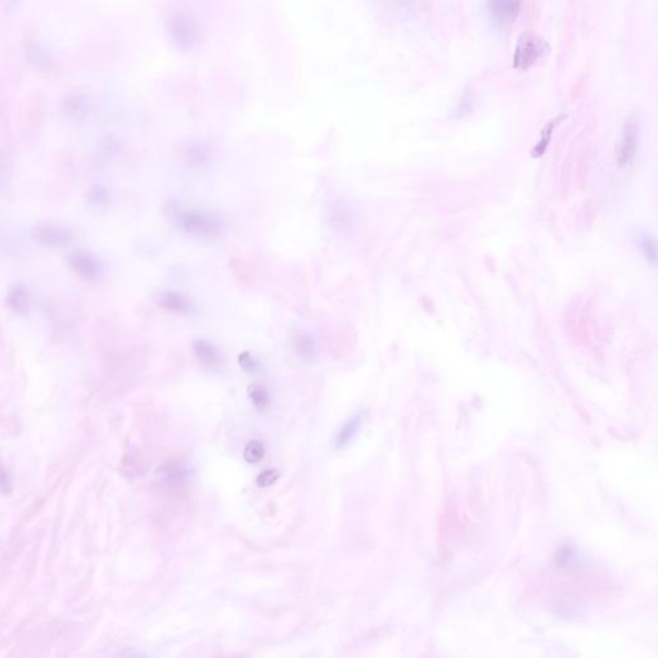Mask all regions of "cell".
Listing matches in <instances>:
<instances>
[{"label": "cell", "mask_w": 658, "mask_h": 658, "mask_svg": "<svg viewBox=\"0 0 658 658\" xmlns=\"http://www.w3.org/2000/svg\"><path fill=\"white\" fill-rule=\"evenodd\" d=\"M639 244H640L642 251L646 255L647 260H649L650 263H655L656 261V242H655V239H652L648 234H643V235L639 237Z\"/></svg>", "instance_id": "16"}, {"label": "cell", "mask_w": 658, "mask_h": 658, "mask_svg": "<svg viewBox=\"0 0 658 658\" xmlns=\"http://www.w3.org/2000/svg\"><path fill=\"white\" fill-rule=\"evenodd\" d=\"M174 219L185 232L200 237H213L220 231V220L209 213L179 209L174 213Z\"/></svg>", "instance_id": "2"}, {"label": "cell", "mask_w": 658, "mask_h": 658, "mask_svg": "<svg viewBox=\"0 0 658 658\" xmlns=\"http://www.w3.org/2000/svg\"><path fill=\"white\" fill-rule=\"evenodd\" d=\"M281 477V471L279 469H266L261 472L257 478H256V484L259 487H269L274 485Z\"/></svg>", "instance_id": "17"}, {"label": "cell", "mask_w": 658, "mask_h": 658, "mask_svg": "<svg viewBox=\"0 0 658 658\" xmlns=\"http://www.w3.org/2000/svg\"><path fill=\"white\" fill-rule=\"evenodd\" d=\"M296 349L298 354L303 357H313L314 356V344L307 337H300L296 342Z\"/></svg>", "instance_id": "20"}, {"label": "cell", "mask_w": 658, "mask_h": 658, "mask_svg": "<svg viewBox=\"0 0 658 658\" xmlns=\"http://www.w3.org/2000/svg\"><path fill=\"white\" fill-rule=\"evenodd\" d=\"M185 473H187V469L184 467L180 466L179 463H172V462L165 465L161 469V475L172 480L182 478Z\"/></svg>", "instance_id": "19"}, {"label": "cell", "mask_w": 658, "mask_h": 658, "mask_svg": "<svg viewBox=\"0 0 658 658\" xmlns=\"http://www.w3.org/2000/svg\"><path fill=\"white\" fill-rule=\"evenodd\" d=\"M362 423H363V414H356L350 418L346 423H344V427L340 430V432L337 434V437H336V446L338 449L341 447H344V446L349 445L353 438H354L356 434L359 432L360 427H362Z\"/></svg>", "instance_id": "10"}, {"label": "cell", "mask_w": 658, "mask_h": 658, "mask_svg": "<svg viewBox=\"0 0 658 658\" xmlns=\"http://www.w3.org/2000/svg\"><path fill=\"white\" fill-rule=\"evenodd\" d=\"M64 107H66V111L71 115H80L82 112L85 111V101L82 97L71 95L64 101Z\"/></svg>", "instance_id": "18"}, {"label": "cell", "mask_w": 658, "mask_h": 658, "mask_svg": "<svg viewBox=\"0 0 658 658\" xmlns=\"http://www.w3.org/2000/svg\"><path fill=\"white\" fill-rule=\"evenodd\" d=\"M639 125L638 120L634 116H630L622 130V139L618 151V163L620 166L628 165L637 153L638 147Z\"/></svg>", "instance_id": "6"}, {"label": "cell", "mask_w": 658, "mask_h": 658, "mask_svg": "<svg viewBox=\"0 0 658 658\" xmlns=\"http://www.w3.org/2000/svg\"><path fill=\"white\" fill-rule=\"evenodd\" d=\"M563 117H558L556 120H553L552 122H549L547 128L544 129L543 132V135H541V139L540 142L537 143V147L534 148V152H532V156L535 157H540L543 153L545 152L547 150L548 144L550 142V138H552V132L554 130V128L557 126L559 122L562 121Z\"/></svg>", "instance_id": "14"}, {"label": "cell", "mask_w": 658, "mask_h": 658, "mask_svg": "<svg viewBox=\"0 0 658 658\" xmlns=\"http://www.w3.org/2000/svg\"><path fill=\"white\" fill-rule=\"evenodd\" d=\"M31 237L35 242L41 246L51 248H62L71 244L73 233L71 229L62 226L60 224L41 223L32 228Z\"/></svg>", "instance_id": "3"}, {"label": "cell", "mask_w": 658, "mask_h": 658, "mask_svg": "<svg viewBox=\"0 0 658 658\" xmlns=\"http://www.w3.org/2000/svg\"><path fill=\"white\" fill-rule=\"evenodd\" d=\"M0 493L4 494V495H10L12 493L10 478H8L5 471L1 468V466H0Z\"/></svg>", "instance_id": "22"}, {"label": "cell", "mask_w": 658, "mask_h": 658, "mask_svg": "<svg viewBox=\"0 0 658 658\" xmlns=\"http://www.w3.org/2000/svg\"><path fill=\"white\" fill-rule=\"evenodd\" d=\"M5 304L16 314H29L31 309V297L26 287L21 284L13 285L7 294Z\"/></svg>", "instance_id": "7"}, {"label": "cell", "mask_w": 658, "mask_h": 658, "mask_svg": "<svg viewBox=\"0 0 658 658\" xmlns=\"http://www.w3.org/2000/svg\"><path fill=\"white\" fill-rule=\"evenodd\" d=\"M263 454H265V447H263V443L259 441V440L250 441L244 447V460L250 465L259 463L263 459Z\"/></svg>", "instance_id": "12"}, {"label": "cell", "mask_w": 658, "mask_h": 658, "mask_svg": "<svg viewBox=\"0 0 658 658\" xmlns=\"http://www.w3.org/2000/svg\"><path fill=\"white\" fill-rule=\"evenodd\" d=\"M157 303L163 309L172 312V313H182V314H188L192 313L193 305L187 297L178 292L172 291H166L158 294Z\"/></svg>", "instance_id": "8"}, {"label": "cell", "mask_w": 658, "mask_h": 658, "mask_svg": "<svg viewBox=\"0 0 658 658\" xmlns=\"http://www.w3.org/2000/svg\"><path fill=\"white\" fill-rule=\"evenodd\" d=\"M248 396H250L253 406H256L259 410H263L269 404V394L265 388L260 387V386H250L248 387Z\"/></svg>", "instance_id": "13"}, {"label": "cell", "mask_w": 658, "mask_h": 658, "mask_svg": "<svg viewBox=\"0 0 658 658\" xmlns=\"http://www.w3.org/2000/svg\"><path fill=\"white\" fill-rule=\"evenodd\" d=\"M550 51V45L544 38L535 32L527 31L519 35L513 53V67L517 71H528L537 63L545 60Z\"/></svg>", "instance_id": "1"}, {"label": "cell", "mask_w": 658, "mask_h": 658, "mask_svg": "<svg viewBox=\"0 0 658 658\" xmlns=\"http://www.w3.org/2000/svg\"><path fill=\"white\" fill-rule=\"evenodd\" d=\"M27 58H29L31 64L35 66L39 70H45V69L51 67V53L38 43H30V45L27 48Z\"/></svg>", "instance_id": "11"}, {"label": "cell", "mask_w": 658, "mask_h": 658, "mask_svg": "<svg viewBox=\"0 0 658 658\" xmlns=\"http://www.w3.org/2000/svg\"><path fill=\"white\" fill-rule=\"evenodd\" d=\"M88 200L95 206H103V204L108 202L110 194L104 187L94 185V187H91V191L88 193Z\"/></svg>", "instance_id": "15"}, {"label": "cell", "mask_w": 658, "mask_h": 658, "mask_svg": "<svg viewBox=\"0 0 658 658\" xmlns=\"http://www.w3.org/2000/svg\"><path fill=\"white\" fill-rule=\"evenodd\" d=\"M193 351H194V354L198 357L200 362H202L203 364L207 365L210 368L219 366L223 362L222 354L219 353V350L209 341L198 340V341L193 342Z\"/></svg>", "instance_id": "9"}, {"label": "cell", "mask_w": 658, "mask_h": 658, "mask_svg": "<svg viewBox=\"0 0 658 658\" xmlns=\"http://www.w3.org/2000/svg\"><path fill=\"white\" fill-rule=\"evenodd\" d=\"M239 365L241 368L244 369V372H248V373H253L259 369V363L257 360L253 357L252 355L248 354V353H244V354L239 355Z\"/></svg>", "instance_id": "21"}, {"label": "cell", "mask_w": 658, "mask_h": 658, "mask_svg": "<svg viewBox=\"0 0 658 658\" xmlns=\"http://www.w3.org/2000/svg\"><path fill=\"white\" fill-rule=\"evenodd\" d=\"M69 263L75 273L86 281H99L103 275V263L94 253L75 251L69 256Z\"/></svg>", "instance_id": "4"}, {"label": "cell", "mask_w": 658, "mask_h": 658, "mask_svg": "<svg viewBox=\"0 0 658 658\" xmlns=\"http://www.w3.org/2000/svg\"><path fill=\"white\" fill-rule=\"evenodd\" d=\"M487 10L496 26L508 27L519 14L521 0H487Z\"/></svg>", "instance_id": "5"}]
</instances>
